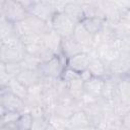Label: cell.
Segmentation results:
<instances>
[{
  "label": "cell",
  "mask_w": 130,
  "mask_h": 130,
  "mask_svg": "<svg viewBox=\"0 0 130 130\" xmlns=\"http://www.w3.org/2000/svg\"><path fill=\"white\" fill-rule=\"evenodd\" d=\"M80 23L92 36H94L98 32H100L101 29H102V27H103V20L100 17L84 16L83 19L80 21Z\"/></svg>",
  "instance_id": "cell-14"
},
{
  "label": "cell",
  "mask_w": 130,
  "mask_h": 130,
  "mask_svg": "<svg viewBox=\"0 0 130 130\" xmlns=\"http://www.w3.org/2000/svg\"><path fill=\"white\" fill-rule=\"evenodd\" d=\"M117 95L121 103L130 106V80L128 78L122 79L117 83Z\"/></svg>",
  "instance_id": "cell-16"
},
{
  "label": "cell",
  "mask_w": 130,
  "mask_h": 130,
  "mask_svg": "<svg viewBox=\"0 0 130 130\" xmlns=\"http://www.w3.org/2000/svg\"><path fill=\"white\" fill-rule=\"evenodd\" d=\"M40 75L41 73L39 70H22L20 74L16 77V79L27 88H30L39 84Z\"/></svg>",
  "instance_id": "cell-12"
},
{
  "label": "cell",
  "mask_w": 130,
  "mask_h": 130,
  "mask_svg": "<svg viewBox=\"0 0 130 130\" xmlns=\"http://www.w3.org/2000/svg\"><path fill=\"white\" fill-rule=\"evenodd\" d=\"M82 52V46L79 45L72 37L62 39L60 54L67 60Z\"/></svg>",
  "instance_id": "cell-9"
},
{
  "label": "cell",
  "mask_w": 130,
  "mask_h": 130,
  "mask_svg": "<svg viewBox=\"0 0 130 130\" xmlns=\"http://www.w3.org/2000/svg\"><path fill=\"white\" fill-rule=\"evenodd\" d=\"M0 7L2 17L13 24L23 21L29 15L28 11L21 5L19 1L4 0L1 1Z\"/></svg>",
  "instance_id": "cell-1"
},
{
  "label": "cell",
  "mask_w": 130,
  "mask_h": 130,
  "mask_svg": "<svg viewBox=\"0 0 130 130\" xmlns=\"http://www.w3.org/2000/svg\"><path fill=\"white\" fill-rule=\"evenodd\" d=\"M113 71L117 74H129L130 73V54L122 55L112 65Z\"/></svg>",
  "instance_id": "cell-19"
},
{
  "label": "cell",
  "mask_w": 130,
  "mask_h": 130,
  "mask_svg": "<svg viewBox=\"0 0 130 130\" xmlns=\"http://www.w3.org/2000/svg\"><path fill=\"white\" fill-rule=\"evenodd\" d=\"M128 79H129V80H130V73H129V74H128Z\"/></svg>",
  "instance_id": "cell-30"
},
{
  "label": "cell",
  "mask_w": 130,
  "mask_h": 130,
  "mask_svg": "<svg viewBox=\"0 0 130 130\" xmlns=\"http://www.w3.org/2000/svg\"><path fill=\"white\" fill-rule=\"evenodd\" d=\"M21 114L22 113H17V112H5L4 114L1 115V126L5 124L17 122Z\"/></svg>",
  "instance_id": "cell-25"
},
{
  "label": "cell",
  "mask_w": 130,
  "mask_h": 130,
  "mask_svg": "<svg viewBox=\"0 0 130 130\" xmlns=\"http://www.w3.org/2000/svg\"><path fill=\"white\" fill-rule=\"evenodd\" d=\"M48 126H49L48 117L38 116V117H34V122L30 130H47Z\"/></svg>",
  "instance_id": "cell-24"
},
{
  "label": "cell",
  "mask_w": 130,
  "mask_h": 130,
  "mask_svg": "<svg viewBox=\"0 0 130 130\" xmlns=\"http://www.w3.org/2000/svg\"><path fill=\"white\" fill-rule=\"evenodd\" d=\"M66 62L67 60L61 54H59L49 62L42 63L39 67V71L41 75H44L46 77L54 79L61 78V75L66 67Z\"/></svg>",
  "instance_id": "cell-4"
},
{
  "label": "cell",
  "mask_w": 130,
  "mask_h": 130,
  "mask_svg": "<svg viewBox=\"0 0 130 130\" xmlns=\"http://www.w3.org/2000/svg\"><path fill=\"white\" fill-rule=\"evenodd\" d=\"M1 115L5 112H17L22 113L25 108V101L18 98L7 87L1 88Z\"/></svg>",
  "instance_id": "cell-3"
},
{
  "label": "cell",
  "mask_w": 130,
  "mask_h": 130,
  "mask_svg": "<svg viewBox=\"0 0 130 130\" xmlns=\"http://www.w3.org/2000/svg\"><path fill=\"white\" fill-rule=\"evenodd\" d=\"M75 130H94V127L92 125H89V126L81 127V128H78V129H75Z\"/></svg>",
  "instance_id": "cell-29"
},
{
  "label": "cell",
  "mask_w": 130,
  "mask_h": 130,
  "mask_svg": "<svg viewBox=\"0 0 130 130\" xmlns=\"http://www.w3.org/2000/svg\"><path fill=\"white\" fill-rule=\"evenodd\" d=\"M106 79L91 76L89 79L84 81V93L89 98L99 99L103 95Z\"/></svg>",
  "instance_id": "cell-7"
},
{
  "label": "cell",
  "mask_w": 130,
  "mask_h": 130,
  "mask_svg": "<svg viewBox=\"0 0 130 130\" xmlns=\"http://www.w3.org/2000/svg\"><path fill=\"white\" fill-rule=\"evenodd\" d=\"M34 122V116L30 112L22 113L17 120V126L19 130H30Z\"/></svg>",
  "instance_id": "cell-22"
},
{
  "label": "cell",
  "mask_w": 130,
  "mask_h": 130,
  "mask_svg": "<svg viewBox=\"0 0 130 130\" xmlns=\"http://www.w3.org/2000/svg\"><path fill=\"white\" fill-rule=\"evenodd\" d=\"M89 61L90 58L88 56L87 53L85 52H81L69 59H67L66 62V67L78 72L79 74H81L82 72L86 71L89 65Z\"/></svg>",
  "instance_id": "cell-8"
},
{
  "label": "cell",
  "mask_w": 130,
  "mask_h": 130,
  "mask_svg": "<svg viewBox=\"0 0 130 130\" xmlns=\"http://www.w3.org/2000/svg\"><path fill=\"white\" fill-rule=\"evenodd\" d=\"M92 35H90L83 26L82 24L79 22L76 24L75 26V29L73 31V35H72V38L81 46H87L91 43L92 41Z\"/></svg>",
  "instance_id": "cell-15"
},
{
  "label": "cell",
  "mask_w": 130,
  "mask_h": 130,
  "mask_svg": "<svg viewBox=\"0 0 130 130\" xmlns=\"http://www.w3.org/2000/svg\"><path fill=\"white\" fill-rule=\"evenodd\" d=\"M25 50L23 45L16 47H8L1 45V62L2 63H21L25 58Z\"/></svg>",
  "instance_id": "cell-6"
},
{
  "label": "cell",
  "mask_w": 130,
  "mask_h": 130,
  "mask_svg": "<svg viewBox=\"0 0 130 130\" xmlns=\"http://www.w3.org/2000/svg\"><path fill=\"white\" fill-rule=\"evenodd\" d=\"M122 125L126 130H130V111L127 112L122 119Z\"/></svg>",
  "instance_id": "cell-27"
},
{
  "label": "cell",
  "mask_w": 130,
  "mask_h": 130,
  "mask_svg": "<svg viewBox=\"0 0 130 130\" xmlns=\"http://www.w3.org/2000/svg\"><path fill=\"white\" fill-rule=\"evenodd\" d=\"M6 87L8 88V90H10L12 93H14L18 98L22 99L23 101L27 100V98H28V88L26 86H24L22 83H20L16 78H12L9 81V83Z\"/></svg>",
  "instance_id": "cell-20"
},
{
  "label": "cell",
  "mask_w": 130,
  "mask_h": 130,
  "mask_svg": "<svg viewBox=\"0 0 130 130\" xmlns=\"http://www.w3.org/2000/svg\"><path fill=\"white\" fill-rule=\"evenodd\" d=\"M88 72L90 73L91 76L93 77H99V78H104L105 75L107 74V69L105 64L102 62V60L98 58H92L89 61V65L87 68ZM105 79V78H104Z\"/></svg>",
  "instance_id": "cell-18"
},
{
  "label": "cell",
  "mask_w": 130,
  "mask_h": 130,
  "mask_svg": "<svg viewBox=\"0 0 130 130\" xmlns=\"http://www.w3.org/2000/svg\"><path fill=\"white\" fill-rule=\"evenodd\" d=\"M67 91L73 100L82 99V96L84 95V81L81 78H78L68 82Z\"/></svg>",
  "instance_id": "cell-17"
},
{
  "label": "cell",
  "mask_w": 130,
  "mask_h": 130,
  "mask_svg": "<svg viewBox=\"0 0 130 130\" xmlns=\"http://www.w3.org/2000/svg\"><path fill=\"white\" fill-rule=\"evenodd\" d=\"M68 124H69V129H72V130L91 125L89 118L84 112V110H76L68 118Z\"/></svg>",
  "instance_id": "cell-11"
},
{
  "label": "cell",
  "mask_w": 130,
  "mask_h": 130,
  "mask_svg": "<svg viewBox=\"0 0 130 130\" xmlns=\"http://www.w3.org/2000/svg\"><path fill=\"white\" fill-rule=\"evenodd\" d=\"M78 78H81L80 74L78 72L68 68V67H65V69H64V71H63V73L61 75V79L63 81H65L66 83H68L70 81H73L75 79H78Z\"/></svg>",
  "instance_id": "cell-26"
},
{
  "label": "cell",
  "mask_w": 130,
  "mask_h": 130,
  "mask_svg": "<svg viewBox=\"0 0 130 130\" xmlns=\"http://www.w3.org/2000/svg\"><path fill=\"white\" fill-rule=\"evenodd\" d=\"M76 24L77 22H75L64 12H58L55 13L52 18L51 28L56 31L62 39H65L72 37Z\"/></svg>",
  "instance_id": "cell-2"
},
{
  "label": "cell",
  "mask_w": 130,
  "mask_h": 130,
  "mask_svg": "<svg viewBox=\"0 0 130 130\" xmlns=\"http://www.w3.org/2000/svg\"><path fill=\"white\" fill-rule=\"evenodd\" d=\"M42 40L44 45L52 50L56 55H59L60 53V48H61V42H62V38L56 32L54 31L52 28L50 30H48L47 32H45L44 35H42Z\"/></svg>",
  "instance_id": "cell-10"
},
{
  "label": "cell",
  "mask_w": 130,
  "mask_h": 130,
  "mask_svg": "<svg viewBox=\"0 0 130 130\" xmlns=\"http://www.w3.org/2000/svg\"><path fill=\"white\" fill-rule=\"evenodd\" d=\"M27 11L29 14L42 19L47 23H51L52 18L55 14L52 2L46 1H32Z\"/></svg>",
  "instance_id": "cell-5"
},
{
  "label": "cell",
  "mask_w": 130,
  "mask_h": 130,
  "mask_svg": "<svg viewBox=\"0 0 130 130\" xmlns=\"http://www.w3.org/2000/svg\"><path fill=\"white\" fill-rule=\"evenodd\" d=\"M1 130H19L17 126V122L15 123H9L1 126Z\"/></svg>",
  "instance_id": "cell-28"
},
{
  "label": "cell",
  "mask_w": 130,
  "mask_h": 130,
  "mask_svg": "<svg viewBox=\"0 0 130 130\" xmlns=\"http://www.w3.org/2000/svg\"><path fill=\"white\" fill-rule=\"evenodd\" d=\"M3 65L6 73L9 75L10 78H16L23 70L21 63H3Z\"/></svg>",
  "instance_id": "cell-23"
},
{
  "label": "cell",
  "mask_w": 130,
  "mask_h": 130,
  "mask_svg": "<svg viewBox=\"0 0 130 130\" xmlns=\"http://www.w3.org/2000/svg\"><path fill=\"white\" fill-rule=\"evenodd\" d=\"M63 12L77 23H79L84 17V10L82 6H80L77 3H73V2H67L64 7Z\"/></svg>",
  "instance_id": "cell-13"
},
{
  "label": "cell",
  "mask_w": 130,
  "mask_h": 130,
  "mask_svg": "<svg viewBox=\"0 0 130 130\" xmlns=\"http://www.w3.org/2000/svg\"><path fill=\"white\" fill-rule=\"evenodd\" d=\"M49 124L54 127L56 130H67L69 129V124H68V119L65 117H62L56 113L50 114L48 117Z\"/></svg>",
  "instance_id": "cell-21"
}]
</instances>
